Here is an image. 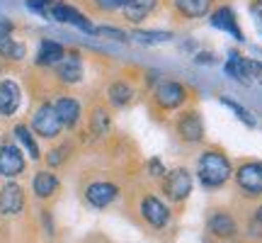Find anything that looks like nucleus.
I'll return each instance as SVG.
<instances>
[{"label":"nucleus","instance_id":"nucleus-1","mask_svg":"<svg viewBox=\"0 0 262 243\" xmlns=\"http://www.w3.org/2000/svg\"><path fill=\"white\" fill-rule=\"evenodd\" d=\"M196 175L204 187H221L231 178V163L219 151H204L196 160Z\"/></svg>","mask_w":262,"mask_h":243},{"label":"nucleus","instance_id":"nucleus-2","mask_svg":"<svg viewBox=\"0 0 262 243\" xmlns=\"http://www.w3.org/2000/svg\"><path fill=\"white\" fill-rule=\"evenodd\" d=\"M226 75H231L238 83H250L253 78L262 75V64L253 58H243L238 51H231L226 61Z\"/></svg>","mask_w":262,"mask_h":243},{"label":"nucleus","instance_id":"nucleus-3","mask_svg":"<svg viewBox=\"0 0 262 243\" xmlns=\"http://www.w3.org/2000/svg\"><path fill=\"white\" fill-rule=\"evenodd\" d=\"M235 180H238V187L243 190L245 195L250 197L262 195V163L260 160L243 163L241 168L235 170Z\"/></svg>","mask_w":262,"mask_h":243},{"label":"nucleus","instance_id":"nucleus-4","mask_svg":"<svg viewBox=\"0 0 262 243\" xmlns=\"http://www.w3.org/2000/svg\"><path fill=\"white\" fill-rule=\"evenodd\" d=\"M61 119H58L56 114V107L54 105H41L37 112H34V119H32V129L37 131L39 136H47V139H54L58 136V131H61Z\"/></svg>","mask_w":262,"mask_h":243},{"label":"nucleus","instance_id":"nucleus-5","mask_svg":"<svg viewBox=\"0 0 262 243\" xmlns=\"http://www.w3.org/2000/svg\"><path fill=\"white\" fill-rule=\"evenodd\" d=\"M163 187H165V195H168L172 202H182V199H187L189 192H192V175H189L185 168L170 170Z\"/></svg>","mask_w":262,"mask_h":243},{"label":"nucleus","instance_id":"nucleus-6","mask_svg":"<svg viewBox=\"0 0 262 243\" xmlns=\"http://www.w3.org/2000/svg\"><path fill=\"white\" fill-rule=\"evenodd\" d=\"M153 97H156V103H158L163 110H175V107H180V105L185 103L187 93H185V88L180 83H175V80H163V83L156 88Z\"/></svg>","mask_w":262,"mask_h":243},{"label":"nucleus","instance_id":"nucleus-7","mask_svg":"<svg viewBox=\"0 0 262 243\" xmlns=\"http://www.w3.org/2000/svg\"><path fill=\"white\" fill-rule=\"evenodd\" d=\"M22 170H25V156L19 153V149L15 144H5L0 149V175L17 178Z\"/></svg>","mask_w":262,"mask_h":243},{"label":"nucleus","instance_id":"nucleus-8","mask_svg":"<svg viewBox=\"0 0 262 243\" xmlns=\"http://www.w3.org/2000/svg\"><path fill=\"white\" fill-rule=\"evenodd\" d=\"M25 207V192L17 183H8V185L0 190V214L12 216L19 214Z\"/></svg>","mask_w":262,"mask_h":243},{"label":"nucleus","instance_id":"nucleus-9","mask_svg":"<svg viewBox=\"0 0 262 243\" xmlns=\"http://www.w3.org/2000/svg\"><path fill=\"white\" fill-rule=\"evenodd\" d=\"M141 216H143L150 226L160 229V226L168 224L170 212H168V207L163 205L158 197H143V199H141Z\"/></svg>","mask_w":262,"mask_h":243},{"label":"nucleus","instance_id":"nucleus-10","mask_svg":"<svg viewBox=\"0 0 262 243\" xmlns=\"http://www.w3.org/2000/svg\"><path fill=\"white\" fill-rule=\"evenodd\" d=\"M117 195H119V190L112 183H93V185H88V190H85V199L93 207H97V209L110 207L117 199Z\"/></svg>","mask_w":262,"mask_h":243},{"label":"nucleus","instance_id":"nucleus-11","mask_svg":"<svg viewBox=\"0 0 262 243\" xmlns=\"http://www.w3.org/2000/svg\"><path fill=\"white\" fill-rule=\"evenodd\" d=\"M178 134L187 141V144L202 141V136H204V121H202V117H199L196 112L182 114L180 121H178Z\"/></svg>","mask_w":262,"mask_h":243},{"label":"nucleus","instance_id":"nucleus-12","mask_svg":"<svg viewBox=\"0 0 262 243\" xmlns=\"http://www.w3.org/2000/svg\"><path fill=\"white\" fill-rule=\"evenodd\" d=\"M19 100H22L19 85L15 80H3L0 83V117H10L17 112Z\"/></svg>","mask_w":262,"mask_h":243},{"label":"nucleus","instance_id":"nucleus-13","mask_svg":"<svg viewBox=\"0 0 262 243\" xmlns=\"http://www.w3.org/2000/svg\"><path fill=\"white\" fill-rule=\"evenodd\" d=\"M51 17L56 19V22H68V25H75L78 29H83L88 34H93L95 27L90 25V19H85V15H80L75 8L71 5H54L51 8Z\"/></svg>","mask_w":262,"mask_h":243},{"label":"nucleus","instance_id":"nucleus-14","mask_svg":"<svg viewBox=\"0 0 262 243\" xmlns=\"http://www.w3.org/2000/svg\"><path fill=\"white\" fill-rule=\"evenodd\" d=\"M58 78L63 83H78L83 78V61H80V54L78 51H71L61 58L58 64Z\"/></svg>","mask_w":262,"mask_h":243},{"label":"nucleus","instance_id":"nucleus-15","mask_svg":"<svg viewBox=\"0 0 262 243\" xmlns=\"http://www.w3.org/2000/svg\"><path fill=\"white\" fill-rule=\"evenodd\" d=\"M211 25H214L216 29H224V32H228L233 39H238V42H243V32H241V27H238V19H235V12L231 8H219L211 15Z\"/></svg>","mask_w":262,"mask_h":243},{"label":"nucleus","instance_id":"nucleus-16","mask_svg":"<svg viewBox=\"0 0 262 243\" xmlns=\"http://www.w3.org/2000/svg\"><path fill=\"white\" fill-rule=\"evenodd\" d=\"M209 231L214 236H221V238H231V236L238 234V224L231 214L226 212H216L211 219H209Z\"/></svg>","mask_w":262,"mask_h":243},{"label":"nucleus","instance_id":"nucleus-17","mask_svg":"<svg viewBox=\"0 0 262 243\" xmlns=\"http://www.w3.org/2000/svg\"><path fill=\"white\" fill-rule=\"evenodd\" d=\"M54 107H56V114L63 127H75V124H78V119H80V103H78V100H73V97H61Z\"/></svg>","mask_w":262,"mask_h":243},{"label":"nucleus","instance_id":"nucleus-18","mask_svg":"<svg viewBox=\"0 0 262 243\" xmlns=\"http://www.w3.org/2000/svg\"><path fill=\"white\" fill-rule=\"evenodd\" d=\"M66 56L63 47L58 42H51V39H44L39 44V54H37V64L39 66H51V64H61V58Z\"/></svg>","mask_w":262,"mask_h":243},{"label":"nucleus","instance_id":"nucleus-19","mask_svg":"<svg viewBox=\"0 0 262 243\" xmlns=\"http://www.w3.org/2000/svg\"><path fill=\"white\" fill-rule=\"evenodd\" d=\"M32 187H34V195L47 199V197H51L58 190V178L54 173H49V170H39L34 175V180H32Z\"/></svg>","mask_w":262,"mask_h":243},{"label":"nucleus","instance_id":"nucleus-20","mask_svg":"<svg viewBox=\"0 0 262 243\" xmlns=\"http://www.w3.org/2000/svg\"><path fill=\"white\" fill-rule=\"evenodd\" d=\"M156 3H158V0H129L126 8H124V15H126V19H131V22H141V19H146L150 12H153Z\"/></svg>","mask_w":262,"mask_h":243},{"label":"nucleus","instance_id":"nucleus-21","mask_svg":"<svg viewBox=\"0 0 262 243\" xmlns=\"http://www.w3.org/2000/svg\"><path fill=\"white\" fill-rule=\"evenodd\" d=\"M178 10L185 17H204L209 8H211V0H175Z\"/></svg>","mask_w":262,"mask_h":243},{"label":"nucleus","instance_id":"nucleus-22","mask_svg":"<svg viewBox=\"0 0 262 243\" xmlns=\"http://www.w3.org/2000/svg\"><path fill=\"white\" fill-rule=\"evenodd\" d=\"M0 56L12 58V61H19V58H25V47L17 44L8 32H0Z\"/></svg>","mask_w":262,"mask_h":243},{"label":"nucleus","instance_id":"nucleus-23","mask_svg":"<svg viewBox=\"0 0 262 243\" xmlns=\"http://www.w3.org/2000/svg\"><path fill=\"white\" fill-rule=\"evenodd\" d=\"M134 97V88L129 83H112L110 85V103L117 105V107H124V105L131 103Z\"/></svg>","mask_w":262,"mask_h":243},{"label":"nucleus","instance_id":"nucleus-24","mask_svg":"<svg viewBox=\"0 0 262 243\" xmlns=\"http://www.w3.org/2000/svg\"><path fill=\"white\" fill-rule=\"evenodd\" d=\"M15 136H17V141L22 144V146H25V149H27V153L34 160L41 156V151H39L37 141H34V136H32V131H29L25 124H17V127H15Z\"/></svg>","mask_w":262,"mask_h":243},{"label":"nucleus","instance_id":"nucleus-25","mask_svg":"<svg viewBox=\"0 0 262 243\" xmlns=\"http://www.w3.org/2000/svg\"><path fill=\"white\" fill-rule=\"evenodd\" d=\"M170 37H172L170 32H143V29L129 34V39H136L141 44H163V42H170Z\"/></svg>","mask_w":262,"mask_h":243},{"label":"nucleus","instance_id":"nucleus-26","mask_svg":"<svg viewBox=\"0 0 262 243\" xmlns=\"http://www.w3.org/2000/svg\"><path fill=\"white\" fill-rule=\"evenodd\" d=\"M221 105H226L228 110H233L235 117L243 121V124H248V127H255V124H257V121H255V117H253V112H250V110H245L243 105L233 103V100H228V97H221Z\"/></svg>","mask_w":262,"mask_h":243},{"label":"nucleus","instance_id":"nucleus-27","mask_svg":"<svg viewBox=\"0 0 262 243\" xmlns=\"http://www.w3.org/2000/svg\"><path fill=\"white\" fill-rule=\"evenodd\" d=\"M110 114L104 112V110H95L93 114V131L97 134V136H102V134H107L110 131Z\"/></svg>","mask_w":262,"mask_h":243},{"label":"nucleus","instance_id":"nucleus-28","mask_svg":"<svg viewBox=\"0 0 262 243\" xmlns=\"http://www.w3.org/2000/svg\"><path fill=\"white\" fill-rule=\"evenodd\" d=\"M100 37H107V39H114V42H129V34L126 32H122V29H117V27H100V29H95Z\"/></svg>","mask_w":262,"mask_h":243},{"label":"nucleus","instance_id":"nucleus-29","mask_svg":"<svg viewBox=\"0 0 262 243\" xmlns=\"http://www.w3.org/2000/svg\"><path fill=\"white\" fill-rule=\"evenodd\" d=\"M129 0H97V5L102 10H117V8H126Z\"/></svg>","mask_w":262,"mask_h":243},{"label":"nucleus","instance_id":"nucleus-30","mask_svg":"<svg viewBox=\"0 0 262 243\" xmlns=\"http://www.w3.org/2000/svg\"><path fill=\"white\" fill-rule=\"evenodd\" d=\"M253 19H255V27H257V32L262 34V0L253 3Z\"/></svg>","mask_w":262,"mask_h":243},{"label":"nucleus","instance_id":"nucleus-31","mask_svg":"<svg viewBox=\"0 0 262 243\" xmlns=\"http://www.w3.org/2000/svg\"><path fill=\"white\" fill-rule=\"evenodd\" d=\"M58 163H63V149H54L49 153V166H58Z\"/></svg>","mask_w":262,"mask_h":243},{"label":"nucleus","instance_id":"nucleus-32","mask_svg":"<svg viewBox=\"0 0 262 243\" xmlns=\"http://www.w3.org/2000/svg\"><path fill=\"white\" fill-rule=\"evenodd\" d=\"M51 0H27V8L37 10V12H44V8H47Z\"/></svg>","mask_w":262,"mask_h":243},{"label":"nucleus","instance_id":"nucleus-33","mask_svg":"<svg viewBox=\"0 0 262 243\" xmlns=\"http://www.w3.org/2000/svg\"><path fill=\"white\" fill-rule=\"evenodd\" d=\"M196 61H199V64H214V54H199V58H196Z\"/></svg>","mask_w":262,"mask_h":243},{"label":"nucleus","instance_id":"nucleus-34","mask_svg":"<svg viewBox=\"0 0 262 243\" xmlns=\"http://www.w3.org/2000/svg\"><path fill=\"white\" fill-rule=\"evenodd\" d=\"M150 168H153V175H163V173H165V170L160 168L158 160H150Z\"/></svg>","mask_w":262,"mask_h":243},{"label":"nucleus","instance_id":"nucleus-35","mask_svg":"<svg viewBox=\"0 0 262 243\" xmlns=\"http://www.w3.org/2000/svg\"><path fill=\"white\" fill-rule=\"evenodd\" d=\"M255 219H257V224H262V207L257 209V216H255Z\"/></svg>","mask_w":262,"mask_h":243}]
</instances>
